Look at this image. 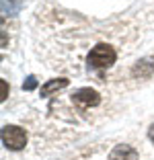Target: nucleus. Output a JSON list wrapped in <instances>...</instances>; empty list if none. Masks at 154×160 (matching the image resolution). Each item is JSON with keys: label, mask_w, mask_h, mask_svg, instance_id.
Segmentation results:
<instances>
[{"label": "nucleus", "mask_w": 154, "mask_h": 160, "mask_svg": "<svg viewBox=\"0 0 154 160\" xmlns=\"http://www.w3.org/2000/svg\"><path fill=\"white\" fill-rule=\"evenodd\" d=\"M115 60H117L115 49H113L111 45H107V43H99V45H95L93 49H90L89 58H86L89 68H97V70L111 68L113 64H115Z\"/></svg>", "instance_id": "1"}, {"label": "nucleus", "mask_w": 154, "mask_h": 160, "mask_svg": "<svg viewBox=\"0 0 154 160\" xmlns=\"http://www.w3.org/2000/svg\"><path fill=\"white\" fill-rule=\"evenodd\" d=\"M2 144L8 150H23L27 144V133L19 125H4L2 127Z\"/></svg>", "instance_id": "2"}, {"label": "nucleus", "mask_w": 154, "mask_h": 160, "mask_svg": "<svg viewBox=\"0 0 154 160\" xmlns=\"http://www.w3.org/2000/svg\"><path fill=\"white\" fill-rule=\"evenodd\" d=\"M72 101L82 107H97L101 103V97L95 88H78L74 94H72Z\"/></svg>", "instance_id": "3"}, {"label": "nucleus", "mask_w": 154, "mask_h": 160, "mask_svg": "<svg viewBox=\"0 0 154 160\" xmlns=\"http://www.w3.org/2000/svg\"><path fill=\"white\" fill-rule=\"evenodd\" d=\"M131 76L134 78H152L154 76V60L152 58H144V60H138L131 68Z\"/></svg>", "instance_id": "4"}, {"label": "nucleus", "mask_w": 154, "mask_h": 160, "mask_svg": "<svg viewBox=\"0 0 154 160\" xmlns=\"http://www.w3.org/2000/svg\"><path fill=\"white\" fill-rule=\"evenodd\" d=\"M109 160H138V152L131 146H126V144H119L111 150L109 154Z\"/></svg>", "instance_id": "5"}, {"label": "nucleus", "mask_w": 154, "mask_h": 160, "mask_svg": "<svg viewBox=\"0 0 154 160\" xmlns=\"http://www.w3.org/2000/svg\"><path fill=\"white\" fill-rule=\"evenodd\" d=\"M68 86V78H54V80H47L45 84L41 86V97H49L51 92L56 90H62Z\"/></svg>", "instance_id": "6"}, {"label": "nucleus", "mask_w": 154, "mask_h": 160, "mask_svg": "<svg viewBox=\"0 0 154 160\" xmlns=\"http://www.w3.org/2000/svg\"><path fill=\"white\" fill-rule=\"evenodd\" d=\"M0 4H2V14L4 17H14L23 8V0H0Z\"/></svg>", "instance_id": "7"}, {"label": "nucleus", "mask_w": 154, "mask_h": 160, "mask_svg": "<svg viewBox=\"0 0 154 160\" xmlns=\"http://www.w3.org/2000/svg\"><path fill=\"white\" fill-rule=\"evenodd\" d=\"M33 88H37V78L35 76H27L23 82V90H33Z\"/></svg>", "instance_id": "8"}, {"label": "nucleus", "mask_w": 154, "mask_h": 160, "mask_svg": "<svg viewBox=\"0 0 154 160\" xmlns=\"http://www.w3.org/2000/svg\"><path fill=\"white\" fill-rule=\"evenodd\" d=\"M0 86H2V97H0V101H6V97H8V84H6L4 78L0 80Z\"/></svg>", "instance_id": "9"}, {"label": "nucleus", "mask_w": 154, "mask_h": 160, "mask_svg": "<svg viewBox=\"0 0 154 160\" xmlns=\"http://www.w3.org/2000/svg\"><path fill=\"white\" fill-rule=\"evenodd\" d=\"M148 138H150V142L154 144V123L150 125V129H148Z\"/></svg>", "instance_id": "10"}]
</instances>
